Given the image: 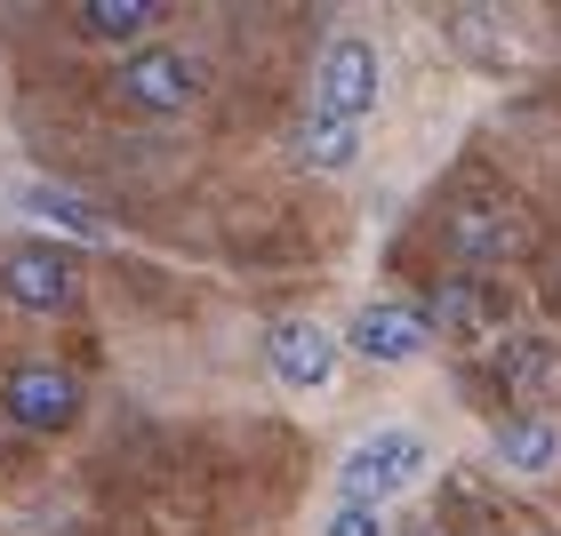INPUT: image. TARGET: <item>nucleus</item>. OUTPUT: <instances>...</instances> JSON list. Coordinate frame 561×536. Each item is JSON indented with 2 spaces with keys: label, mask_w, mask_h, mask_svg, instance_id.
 I'll list each match as a JSON object with an SVG mask.
<instances>
[{
  "label": "nucleus",
  "mask_w": 561,
  "mask_h": 536,
  "mask_svg": "<svg viewBox=\"0 0 561 536\" xmlns=\"http://www.w3.org/2000/svg\"><path fill=\"white\" fill-rule=\"evenodd\" d=\"M377 105V48L362 33H337L321 48L313 65V120H345V129H362Z\"/></svg>",
  "instance_id": "1"
},
{
  "label": "nucleus",
  "mask_w": 561,
  "mask_h": 536,
  "mask_svg": "<svg viewBox=\"0 0 561 536\" xmlns=\"http://www.w3.org/2000/svg\"><path fill=\"white\" fill-rule=\"evenodd\" d=\"M425 473V441L417 432H377V441H362L345 456V504H386L393 489H410V480Z\"/></svg>",
  "instance_id": "2"
},
{
  "label": "nucleus",
  "mask_w": 561,
  "mask_h": 536,
  "mask_svg": "<svg viewBox=\"0 0 561 536\" xmlns=\"http://www.w3.org/2000/svg\"><path fill=\"white\" fill-rule=\"evenodd\" d=\"M201 89V65L185 57V48H129L121 57V96L145 113H185Z\"/></svg>",
  "instance_id": "3"
},
{
  "label": "nucleus",
  "mask_w": 561,
  "mask_h": 536,
  "mask_svg": "<svg viewBox=\"0 0 561 536\" xmlns=\"http://www.w3.org/2000/svg\"><path fill=\"white\" fill-rule=\"evenodd\" d=\"M0 400H9V417L33 424V432H65L72 417H81V385H72L65 369H48V361L16 369L9 385H0Z\"/></svg>",
  "instance_id": "4"
},
{
  "label": "nucleus",
  "mask_w": 561,
  "mask_h": 536,
  "mask_svg": "<svg viewBox=\"0 0 561 536\" xmlns=\"http://www.w3.org/2000/svg\"><path fill=\"white\" fill-rule=\"evenodd\" d=\"M425 345H433V321L410 313V304H369V313L353 321V352H362V361L401 369V361H417Z\"/></svg>",
  "instance_id": "5"
},
{
  "label": "nucleus",
  "mask_w": 561,
  "mask_h": 536,
  "mask_svg": "<svg viewBox=\"0 0 561 536\" xmlns=\"http://www.w3.org/2000/svg\"><path fill=\"white\" fill-rule=\"evenodd\" d=\"M0 289H9L24 313H57V304L72 296V257H65V248H9Z\"/></svg>",
  "instance_id": "6"
},
{
  "label": "nucleus",
  "mask_w": 561,
  "mask_h": 536,
  "mask_svg": "<svg viewBox=\"0 0 561 536\" xmlns=\"http://www.w3.org/2000/svg\"><path fill=\"white\" fill-rule=\"evenodd\" d=\"M273 369H280V385L321 393L329 369H337V337H329L321 321H280V328H273Z\"/></svg>",
  "instance_id": "7"
},
{
  "label": "nucleus",
  "mask_w": 561,
  "mask_h": 536,
  "mask_svg": "<svg viewBox=\"0 0 561 536\" xmlns=\"http://www.w3.org/2000/svg\"><path fill=\"white\" fill-rule=\"evenodd\" d=\"M497 456H505L514 473L538 480V473H553V456H561V424H553V417H522V424H505V432H497Z\"/></svg>",
  "instance_id": "8"
},
{
  "label": "nucleus",
  "mask_w": 561,
  "mask_h": 536,
  "mask_svg": "<svg viewBox=\"0 0 561 536\" xmlns=\"http://www.w3.org/2000/svg\"><path fill=\"white\" fill-rule=\"evenodd\" d=\"M161 16V0H81L89 40H145V24Z\"/></svg>",
  "instance_id": "9"
},
{
  "label": "nucleus",
  "mask_w": 561,
  "mask_h": 536,
  "mask_svg": "<svg viewBox=\"0 0 561 536\" xmlns=\"http://www.w3.org/2000/svg\"><path fill=\"white\" fill-rule=\"evenodd\" d=\"M16 200H24V209H33V217L65 224V233H81V241H105V224H96V217H89V209H81V200H72V193H57V185H24Z\"/></svg>",
  "instance_id": "10"
},
{
  "label": "nucleus",
  "mask_w": 561,
  "mask_h": 536,
  "mask_svg": "<svg viewBox=\"0 0 561 536\" xmlns=\"http://www.w3.org/2000/svg\"><path fill=\"white\" fill-rule=\"evenodd\" d=\"M449 40L466 48V57H481V65H505V57H514V40L490 24V9H457V16H449Z\"/></svg>",
  "instance_id": "11"
},
{
  "label": "nucleus",
  "mask_w": 561,
  "mask_h": 536,
  "mask_svg": "<svg viewBox=\"0 0 561 536\" xmlns=\"http://www.w3.org/2000/svg\"><path fill=\"white\" fill-rule=\"evenodd\" d=\"M353 152H362V129H345V120H305V161L313 168H345Z\"/></svg>",
  "instance_id": "12"
},
{
  "label": "nucleus",
  "mask_w": 561,
  "mask_h": 536,
  "mask_svg": "<svg viewBox=\"0 0 561 536\" xmlns=\"http://www.w3.org/2000/svg\"><path fill=\"white\" fill-rule=\"evenodd\" d=\"M442 337H473V321H481V296H473V280H449L442 296H433V313H425Z\"/></svg>",
  "instance_id": "13"
},
{
  "label": "nucleus",
  "mask_w": 561,
  "mask_h": 536,
  "mask_svg": "<svg viewBox=\"0 0 561 536\" xmlns=\"http://www.w3.org/2000/svg\"><path fill=\"white\" fill-rule=\"evenodd\" d=\"M546 345H514V352H505V385H522V393H538L546 385Z\"/></svg>",
  "instance_id": "14"
},
{
  "label": "nucleus",
  "mask_w": 561,
  "mask_h": 536,
  "mask_svg": "<svg viewBox=\"0 0 561 536\" xmlns=\"http://www.w3.org/2000/svg\"><path fill=\"white\" fill-rule=\"evenodd\" d=\"M329 536H386V521H377V504H337V513H329Z\"/></svg>",
  "instance_id": "15"
},
{
  "label": "nucleus",
  "mask_w": 561,
  "mask_h": 536,
  "mask_svg": "<svg viewBox=\"0 0 561 536\" xmlns=\"http://www.w3.org/2000/svg\"><path fill=\"white\" fill-rule=\"evenodd\" d=\"M497 241H505L497 217H457V248H466V257H481V248H497Z\"/></svg>",
  "instance_id": "16"
}]
</instances>
